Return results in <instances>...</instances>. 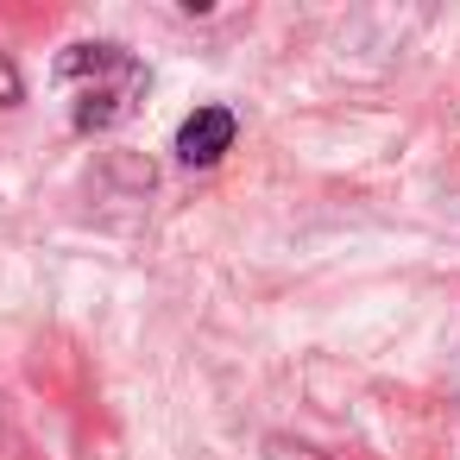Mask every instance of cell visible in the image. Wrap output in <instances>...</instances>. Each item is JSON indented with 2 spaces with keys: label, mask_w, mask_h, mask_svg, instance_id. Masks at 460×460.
I'll use <instances>...</instances> for the list:
<instances>
[{
  "label": "cell",
  "mask_w": 460,
  "mask_h": 460,
  "mask_svg": "<svg viewBox=\"0 0 460 460\" xmlns=\"http://www.w3.org/2000/svg\"><path fill=\"white\" fill-rule=\"evenodd\" d=\"M58 83L76 89V127L83 133H108L146 95V64L133 51H120V45H70L58 58Z\"/></svg>",
  "instance_id": "obj_1"
},
{
  "label": "cell",
  "mask_w": 460,
  "mask_h": 460,
  "mask_svg": "<svg viewBox=\"0 0 460 460\" xmlns=\"http://www.w3.org/2000/svg\"><path fill=\"white\" fill-rule=\"evenodd\" d=\"M234 133H240V127H234L227 108H196V114L177 127V158L202 171V164H215V158L234 146Z\"/></svg>",
  "instance_id": "obj_2"
},
{
  "label": "cell",
  "mask_w": 460,
  "mask_h": 460,
  "mask_svg": "<svg viewBox=\"0 0 460 460\" xmlns=\"http://www.w3.org/2000/svg\"><path fill=\"white\" fill-rule=\"evenodd\" d=\"M20 95H26V83H20V70H13V58L0 51V108H20Z\"/></svg>",
  "instance_id": "obj_3"
},
{
  "label": "cell",
  "mask_w": 460,
  "mask_h": 460,
  "mask_svg": "<svg viewBox=\"0 0 460 460\" xmlns=\"http://www.w3.org/2000/svg\"><path fill=\"white\" fill-rule=\"evenodd\" d=\"M271 460H315V447H296V441H271Z\"/></svg>",
  "instance_id": "obj_4"
}]
</instances>
